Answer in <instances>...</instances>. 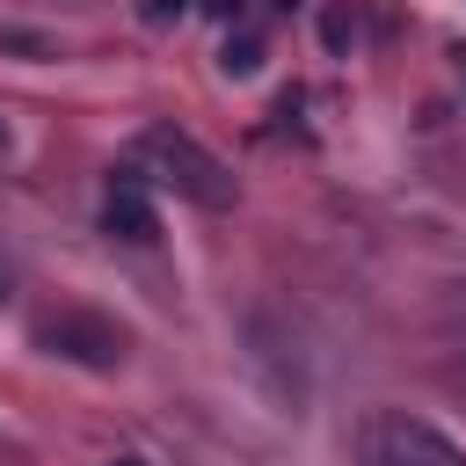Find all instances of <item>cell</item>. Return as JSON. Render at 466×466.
<instances>
[{"label": "cell", "instance_id": "obj_1", "mask_svg": "<svg viewBox=\"0 0 466 466\" xmlns=\"http://www.w3.org/2000/svg\"><path fill=\"white\" fill-rule=\"evenodd\" d=\"M131 175H153V182H167L175 197H189V204H204V211H226V204H233L226 160L204 153L182 124H146V131L131 138Z\"/></svg>", "mask_w": 466, "mask_h": 466}, {"label": "cell", "instance_id": "obj_2", "mask_svg": "<svg viewBox=\"0 0 466 466\" xmlns=\"http://www.w3.org/2000/svg\"><path fill=\"white\" fill-rule=\"evenodd\" d=\"M357 466H466V444H451L430 415L371 408L357 422Z\"/></svg>", "mask_w": 466, "mask_h": 466}, {"label": "cell", "instance_id": "obj_3", "mask_svg": "<svg viewBox=\"0 0 466 466\" xmlns=\"http://www.w3.org/2000/svg\"><path fill=\"white\" fill-rule=\"evenodd\" d=\"M29 342L44 357H66V364H87V371H116L124 364V328L109 313H87V306H58V313H36Z\"/></svg>", "mask_w": 466, "mask_h": 466}, {"label": "cell", "instance_id": "obj_4", "mask_svg": "<svg viewBox=\"0 0 466 466\" xmlns=\"http://www.w3.org/2000/svg\"><path fill=\"white\" fill-rule=\"evenodd\" d=\"M102 226L116 233V240H131V248H153L160 240V211H153V197H146V182L124 167V175H109V189H102Z\"/></svg>", "mask_w": 466, "mask_h": 466}, {"label": "cell", "instance_id": "obj_5", "mask_svg": "<svg viewBox=\"0 0 466 466\" xmlns=\"http://www.w3.org/2000/svg\"><path fill=\"white\" fill-rule=\"evenodd\" d=\"M218 73H226V80H255V73H262V36H255V29L226 36V44H218Z\"/></svg>", "mask_w": 466, "mask_h": 466}, {"label": "cell", "instance_id": "obj_6", "mask_svg": "<svg viewBox=\"0 0 466 466\" xmlns=\"http://www.w3.org/2000/svg\"><path fill=\"white\" fill-rule=\"evenodd\" d=\"M437 335H444L451 350H466V284L444 291V306H437Z\"/></svg>", "mask_w": 466, "mask_h": 466}, {"label": "cell", "instance_id": "obj_7", "mask_svg": "<svg viewBox=\"0 0 466 466\" xmlns=\"http://www.w3.org/2000/svg\"><path fill=\"white\" fill-rule=\"evenodd\" d=\"M131 15H138L146 29H175V22L189 15V0H131Z\"/></svg>", "mask_w": 466, "mask_h": 466}, {"label": "cell", "instance_id": "obj_8", "mask_svg": "<svg viewBox=\"0 0 466 466\" xmlns=\"http://www.w3.org/2000/svg\"><path fill=\"white\" fill-rule=\"evenodd\" d=\"M320 36H328V51H350V44H357V22H350V7H328Z\"/></svg>", "mask_w": 466, "mask_h": 466}, {"label": "cell", "instance_id": "obj_9", "mask_svg": "<svg viewBox=\"0 0 466 466\" xmlns=\"http://www.w3.org/2000/svg\"><path fill=\"white\" fill-rule=\"evenodd\" d=\"M7 153H15V131H7V124H0V160H7Z\"/></svg>", "mask_w": 466, "mask_h": 466}, {"label": "cell", "instance_id": "obj_10", "mask_svg": "<svg viewBox=\"0 0 466 466\" xmlns=\"http://www.w3.org/2000/svg\"><path fill=\"white\" fill-rule=\"evenodd\" d=\"M451 58H459V80H466V51H451Z\"/></svg>", "mask_w": 466, "mask_h": 466}, {"label": "cell", "instance_id": "obj_11", "mask_svg": "<svg viewBox=\"0 0 466 466\" xmlns=\"http://www.w3.org/2000/svg\"><path fill=\"white\" fill-rule=\"evenodd\" d=\"M0 299H7V262H0Z\"/></svg>", "mask_w": 466, "mask_h": 466}, {"label": "cell", "instance_id": "obj_12", "mask_svg": "<svg viewBox=\"0 0 466 466\" xmlns=\"http://www.w3.org/2000/svg\"><path fill=\"white\" fill-rule=\"evenodd\" d=\"M277 7H284V15H291V7H299V0H277Z\"/></svg>", "mask_w": 466, "mask_h": 466}, {"label": "cell", "instance_id": "obj_13", "mask_svg": "<svg viewBox=\"0 0 466 466\" xmlns=\"http://www.w3.org/2000/svg\"><path fill=\"white\" fill-rule=\"evenodd\" d=\"M116 466H146V459H116Z\"/></svg>", "mask_w": 466, "mask_h": 466}]
</instances>
